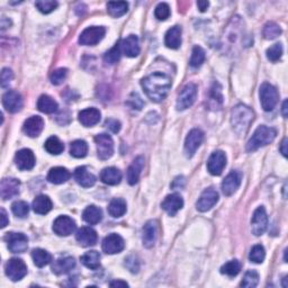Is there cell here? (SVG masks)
I'll use <instances>...</instances> for the list:
<instances>
[{
	"label": "cell",
	"mask_w": 288,
	"mask_h": 288,
	"mask_svg": "<svg viewBox=\"0 0 288 288\" xmlns=\"http://www.w3.org/2000/svg\"><path fill=\"white\" fill-rule=\"evenodd\" d=\"M3 106L9 113H17L23 108L22 95L15 90H9L3 96Z\"/></svg>",
	"instance_id": "9a60e30c"
},
{
	"label": "cell",
	"mask_w": 288,
	"mask_h": 288,
	"mask_svg": "<svg viewBox=\"0 0 288 288\" xmlns=\"http://www.w3.org/2000/svg\"><path fill=\"white\" fill-rule=\"evenodd\" d=\"M205 61V51L201 49L200 46H195L191 52V57L189 61V64L193 68H199V66L204 63Z\"/></svg>",
	"instance_id": "7bdbcfd3"
},
{
	"label": "cell",
	"mask_w": 288,
	"mask_h": 288,
	"mask_svg": "<svg viewBox=\"0 0 288 288\" xmlns=\"http://www.w3.org/2000/svg\"><path fill=\"white\" fill-rule=\"evenodd\" d=\"M227 166V156L223 151H215L207 161V170L210 175L220 176Z\"/></svg>",
	"instance_id": "5bb4252c"
},
{
	"label": "cell",
	"mask_w": 288,
	"mask_h": 288,
	"mask_svg": "<svg viewBox=\"0 0 288 288\" xmlns=\"http://www.w3.org/2000/svg\"><path fill=\"white\" fill-rule=\"evenodd\" d=\"M108 213L115 219L122 218L126 213V201L122 198H114L108 205Z\"/></svg>",
	"instance_id": "e575fe53"
},
{
	"label": "cell",
	"mask_w": 288,
	"mask_h": 288,
	"mask_svg": "<svg viewBox=\"0 0 288 288\" xmlns=\"http://www.w3.org/2000/svg\"><path fill=\"white\" fill-rule=\"evenodd\" d=\"M119 43H121L122 53L126 56L135 57L140 54V42H138V37L136 35H129Z\"/></svg>",
	"instance_id": "cb8c5ba5"
},
{
	"label": "cell",
	"mask_w": 288,
	"mask_h": 288,
	"mask_svg": "<svg viewBox=\"0 0 288 288\" xmlns=\"http://www.w3.org/2000/svg\"><path fill=\"white\" fill-rule=\"evenodd\" d=\"M219 201V194L214 188H207L201 193L196 207L199 212H207Z\"/></svg>",
	"instance_id": "2e32d148"
},
{
	"label": "cell",
	"mask_w": 288,
	"mask_h": 288,
	"mask_svg": "<svg viewBox=\"0 0 288 288\" xmlns=\"http://www.w3.org/2000/svg\"><path fill=\"white\" fill-rule=\"evenodd\" d=\"M70 172L68 169H65L63 167H55L52 168V169L49 171V175H47V180L52 184L55 185H60L63 184V182L68 181L70 179Z\"/></svg>",
	"instance_id": "f546056e"
},
{
	"label": "cell",
	"mask_w": 288,
	"mask_h": 288,
	"mask_svg": "<svg viewBox=\"0 0 288 288\" xmlns=\"http://www.w3.org/2000/svg\"><path fill=\"white\" fill-rule=\"evenodd\" d=\"M242 175L241 172L237 170H233L225 177V179L222 182V191L225 196H231L235 191L239 189L240 185H241Z\"/></svg>",
	"instance_id": "ac0fdd59"
},
{
	"label": "cell",
	"mask_w": 288,
	"mask_h": 288,
	"mask_svg": "<svg viewBox=\"0 0 288 288\" xmlns=\"http://www.w3.org/2000/svg\"><path fill=\"white\" fill-rule=\"evenodd\" d=\"M14 78V74L11 69L5 68L2 71V87L3 88H7L9 87V85L13 81Z\"/></svg>",
	"instance_id": "db71d44e"
},
{
	"label": "cell",
	"mask_w": 288,
	"mask_h": 288,
	"mask_svg": "<svg viewBox=\"0 0 288 288\" xmlns=\"http://www.w3.org/2000/svg\"><path fill=\"white\" fill-rule=\"evenodd\" d=\"M12 210L14 215H16L17 218L24 219L26 218L28 215V212H30V206L26 203V201L23 200H17L12 205Z\"/></svg>",
	"instance_id": "f6af8a7d"
},
{
	"label": "cell",
	"mask_w": 288,
	"mask_h": 288,
	"mask_svg": "<svg viewBox=\"0 0 288 288\" xmlns=\"http://www.w3.org/2000/svg\"><path fill=\"white\" fill-rule=\"evenodd\" d=\"M76 239L83 247H93L97 242V232L93 228H80L76 234Z\"/></svg>",
	"instance_id": "7402d4cb"
},
{
	"label": "cell",
	"mask_w": 288,
	"mask_h": 288,
	"mask_svg": "<svg viewBox=\"0 0 288 288\" xmlns=\"http://www.w3.org/2000/svg\"><path fill=\"white\" fill-rule=\"evenodd\" d=\"M88 153V144L84 140H76L70 144V155L77 159L85 158Z\"/></svg>",
	"instance_id": "74e56055"
},
{
	"label": "cell",
	"mask_w": 288,
	"mask_h": 288,
	"mask_svg": "<svg viewBox=\"0 0 288 288\" xmlns=\"http://www.w3.org/2000/svg\"><path fill=\"white\" fill-rule=\"evenodd\" d=\"M5 272L9 279L18 281L27 275V267L22 259L13 258L5 266Z\"/></svg>",
	"instance_id": "5b68a950"
},
{
	"label": "cell",
	"mask_w": 288,
	"mask_h": 288,
	"mask_svg": "<svg viewBox=\"0 0 288 288\" xmlns=\"http://www.w3.org/2000/svg\"><path fill=\"white\" fill-rule=\"evenodd\" d=\"M66 76H68V70H66L65 68H60L52 72L50 76V80L53 85L59 86L65 80Z\"/></svg>",
	"instance_id": "f907efd6"
},
{
	"label": "cell",
	"mask_w": 288,
	"mask_h": 288,
	"mask_svg": "<svg viewBox=\"0 0 288 288\" xmlns=\"http://www.w3.org/2000/svg\"><path fill=\"white\" fill-rule=\"evenodd\" d=\"M266 258V251H265V248H263L261 244H257V246H254L251 251L250 254H249V259L254 263H261L263 262Z\"/></svg>",
	"instance_id": "bcb514c9"
},
{
	"label": "cell",
	"mask_w": 288,
	"mask_h": 288,
	"mask_svg": "<svg viewBox=\"0 0 288 288\" xmlns=\"http://www.w3.org/2000/svg\"><path fill=\"white\" fill-rule=\"evenodd\" d=\"M32 207L36 214L44 215L50 212L52 207H53V204H52V200L47 196L40 195L33 200Z\"/></svg>",
	"instance_id": "4dcf8cb0"
},
{
	"label": "cell",
	"mask_w": 288,
	"mask_h": 288,
	"mask_svg": "<svg viewBox=\"0 0 288 288\" xmlns=\"http://www.w3.org/2000/svg\"><path fill=\"white\" fill-rule=\"evenodd\" d=\"M254 118V113L250 107L246 106V105L240 104L235 106L232 110L231 115V123L234 132L239 134V135H243L248 132L249 127H250L251 123Z\"/></svg>",
	"instance_id": "7a4b0ae2"
},
{
	"label": "cell",
	"mask_w": 288,
	"mask_h": 288,
	"mask_svg": "<svg viewBox=\"0 0 288 288\" xmlns=\"http://www.w3.org/2000/svg\"><path fill=\"white\" fill-rule=\"evenodd\" d=\"M44 128V119L41 116H31L27 118L23 125V131L30 137H36Z\"/></svg>",
	"instance_id": "ffe728a7"
},
{
	"label": "cell",
	"mask_w": 288,
	"mask_h": 288,
	"mask_svg": "<svg viewBox=\"0 0 288 288\" xmlns=\"http://www.w3.org/2000/svg\"><path fill=\"white\" fill-rule=\"evenodd\" d=\"M204 140V133L198 128H194L188 133L185 141V153L188 158L193 157L197 149L200 147Z\"/></svg>",
	"instance_id": "8fae6325"
},
{
	"label": "cell",
	"mask_w": 288,
	"mask_h": 288,
	"mask_svg": "<svg viewBox=\"0 0 288 288\" xmlns=\"http://www.w3.org/2000/svg\"><path fill=\"white\" fill-rule=\"evenodd\" d=\"M196 97H197V86L195 84L186 85L179 94L178 99H177V109L185 110L190 106H193Z\"/></svg>",
	"instance_id": "ba28073f"
},
{
	"label": "cell",
	"mask_w": 288,
	"mask_h": 288,
	"mask_svg": "<svg viewBox=\"0 0 288 288\" xmlns=\"http://www.w3.org/2000/svg\"><path fill=\"white\" fill-rule=\"evenodd\" d=\"M281 55H282V45L280 43H276V44H273L267 50V57L268 60L271 62L279 61Z\"/></svg>",
	"instance_id": "c3c4849f"
},
{
	"label": "cell",
	"mask_w": 288,
	"mask_h": 288,
	"mask_svg": "<svg viewBox=\"0 0 288 288\" xmlns=\"http://www.w3.org/2000/svg\"><path fill=\"white\" fill-rule=\"evenodd\" d=\"M122 50H121V43H117L116 45L112 47L108 52H106V54L104 55V62L108 65H114L115 63H117L121 59Z\"/></svg>",
	"instance_id": "60d3db41"
},
{
	"label": "cell",
	"mask_w": 288,
	"mask_h": 288,
	"mask_svg": "<svg viewBox=\"0 0 288 288\" xmlns=\"http://www.w3.org/2000/svg\"><path fill=\"white\" fill-rule=\"evenodd\" d=\"M0 216H2V225H0V227H2V229H5L8 225L9 221H8V215L6 213V210H5L4 208L0 209Z\"/></svg>",
	"instance_id": "6f0895ef"
},
{
	"label": "cell",
	"mask_w": 288,
	"mask_h": 288,
	"mask_svg": "<svg viewBox=\"0 0 288 288\" xmlns=\"http://www.w3.org/2000/svg\"><path fill=\"white\" fill-rule=\"evenodd\" d=\"M100 116H102V115H100V112L97 108L84 109L81 110L78 115L79 122L86 127H91L99 123Z\"/></svg>",
	"instance_id": "484cf974"
},
{
	"label": "cell",
	"mask_w": 288,
	"mask_h": 288,
	"mask_svg": "<svg viewBox=\"0 0 288 288\" xmlns=\"http://www.w3.org/2000/svg\"><path fill=\"white\" fill-rule=\"evenodd\" d=\"M83 219L85 222H87L88 224H97L103 219V213L102 209L95 205H90L87 208L84 210L83 213Z\"/></svg>",
	"instance_id": "836d02e7"
},
{
	"label": "cell",
	"mask_w": 288,
	"mask_h": 288,
	"mask_svg": "<svg viewBox=\"0 0 288 288\" xmlns=\"http://www.w3.org/2000/svg\"><path fill=\"white\" fill-rule=\"evenodd\" d=\"M127 105H129L133 109L141 110L143 107V100L137 94H132L127 100Z\"/></svg>",
	"instance_id": "11a10c76"
},
{
	"label": "cell",
	"mask_w": 288,
	"mask_h": 288,
	"mask_svg": "<svg viewBox=\"0 0 288 288\" xmlns=\"http://www.w3.org/2000/svg\"><path fill=\"white\" fill-rule=\"evenodd\" d=\"M165 43L169 49H178L181 45V27L174 26L166 33Z\"/></svg>",
	"instance_id": "1f68e13d"
},
{
	"label": "cell",
	"mask_w": 288,
	"mask_h": 288,
	"mask_svg": "<svg viewBox=\"0 0 288 288\" xmlns=\"http://www.w3.org/2000/svg\"><path fill=\"white\" fill-rule=\"evenodd\" d=\"M262 34L266 40H273V38H276L281 34V28L276 23L268 22L265 27H263Z\"/></svg>",
	"instance_id": "b9f144b4"
},
{
	"label": "cell",
	"mask_w": 288,
	"mask_h": 288,
	"mask_svg": "<svg viewBox=\"0 0 288 288\" xmlns=\"http://www.w3.org/2000/svg\"><path fill=\"white\" fill-rule=\"evenodd\" d=\"M11 25H12L11 19H8L7 17H3L2 18V31H5V30H6V28L11 27Z\"/></svg>",
	"instance_id": "91938a15"
},
{
	"label": "cell",
	"mask_w": 288,
	"mask_h": 288,
	"mask_svg": "<svg viewBox=\"0 0 288 288\" xmlns=\"http://www.w3.org/2000/svg\"><path fill=\"white\" fill-rule=\"evenodd\" d=\"M158 238V223L157 221H149L143 228V246L146 248H152L156 244Z\"/></svg>",
	"instance_id": "603a6c76"
},
{
	"label": "cell",
	"mask_w": 288,
	"mask_h": 288,
	"mask_svg": "<svg viewBox=\"0 0 288 288\" xmlns=\"http://www.w3.org/2000/svg\"><path fill=\"white\" fill-rule=\"evenodd\" d=\"M44 148H45V150L50 153V155H53V156H59L64 150L63 143H62L56 136H51L47 138L44 144Z\"/></svg>",
	"instance_id": "ab89813d"
},
{
	"label": "cell",
	"mask_w": 288,
	"mask_h": 288,
	"mask_svg": "<svg viewBox=\"0 0 288 288\" xmlns=\"http://www.w3.org/2000/svg\"><path fill=\"white\" fill-rule=\"evenodd\" d=\"M155 15L159 21H166V19L170 16V7L168 6V4L166 3H160L156 7Z\"/></svg>",
	"instance_id": "816d5d0a"
},
{
	"label": "cell",
	"mask_w": 288,
	"mask_h": 288,
	"mask_svg": "<svg viewBox=\"0 0 288 288\" xmlns=\"http://www.w3.org/2000/svg\"><path fill=\"white\" fill-rule=\"evenodd\" d=\"M282 116L287 117V100L282 103Z\"/></svg>",
	"instance_id": "be15d7a7"
},
{
	"label": "cell",
	"mask_w": 288,
	"mask_h": 288,
	"mask_svg": "<svg viewBox=\"0 0 288 288\" xmlns=\"http://www.w3.org/2000/svg\"><path fill=\"white\" fill-rule=\"evenodd\" d=\"M277 136V131L273 127H268L265 125L259 126L254 131L253 135L250 137V140L247 143V151L254 152L258 149L266 147L270 144Z\"/></svg>",
	"instance_id": "3957f363"
},
{
	"label": "cell",
	"mask_w": 288,
	"mask_h": 288,
	"mask_svg": "<svg viewBox=\"0 0 288 288\" xmlns=\"http://www.w3.org/2000/svg\"><path fill=\"white\" fill-rule=\"evenodd\" d=\"M80 260L83 262V265L89 268V269L96 270L100 267V254L98 251L91 250L86 252L84 256H81Z\"/></svg>",
	"instance_id": "d590c367"
},
{
	"label": "cell",
	"mask_w": 288,
	"mask_h": 288,
	"mask_svg": "<svg viewBox=\"0 0 288 288\" xmlns=\"http://www.w3.org/2000/svg\"><path fill=\"white\" fill-rule=\"evenodd\" d=\"M182 206H184V199L179 194L168 195L161 204V207L170 216H175L182 208Z\"/></svg>",
	"instance_id": "44dd1931"
},
{
	"label": "cell",
	"mask_w": 288,
	"mask_h": 288,
	"mask_svg": "<svg viewBox=\"0 0 288 288\" xmlns=\"http://www.w3.org/2000/svg\"><path fill=\"white\" fill-rule=\"evenodd\" d=\"M56 2H53V0H42V2H36L35 6L36 8L43 14H50L54 11V9L57 7Z\"/></svg>",
	"instance_id": "681fc988"
},
{
	"label": "cell",
	"mask_w": 288,
	"mask_h": 288,
	"mask_svg": "<svg viewBox=\"0 0 288 288\" xmlns=\"http://www.w3.org/2000/svg\"><path fill=\"white\" fill-rule=\"evenodd\" d=\"M35 156L30 149H22L15 156V163L19 170H31L35 166Z\"/></svg>",
	"instance_id": "e0dca14e"
},
{
	"label": "cell",
	"mask_w": 288,
	"mask_h": 288,
	"mask_svg": "<svg viewBox=\"0 0 288 288\" xmlns=\"http://www.w3.org/2000/svg\"><path fill=\"white\" fill-rule=\"evenodd\" d=\"M75 179L81 187L89 188L96 184V177L87 169V167H78L75 170Z\"/></svg>",
	"instance_id": "d4e9b609"
},
{
	"label": "cell",
	"mask_w": 288,
	"mask_h": 288,
	"mask_svg": "<svg viewBox=\"0 0 288 288\" xmlns=\"http://www.w3.org/2000/svg\"><path fill=\"white\" fill-rule=\"evenodd\" d=\"M280 152L282 153V156L284 157H287V138L285 137L284 140H282L281 144H280Z\"/></svg>",
	"instance_id": "94428289"
},
{
	"label": "cell",
	"mask_w": 288,
	"mask_h": 288,
	"mask_svg": "<svg viewBox=\"0 0 288 288\" xmlns=\"http://www.w3.org/2000/svg\"><path fill=\"white\" fill-rule=\"evenodd\" d=\"M141 85L144 93L152 102L160 103L169 94L172 81L169 76L158 71L143 78Z\"/></svg>",
	"instance_id": "6da1fadb"
},
{
	"label": "cell",
	"mask_w": 288,
	"mask_h": 288,
	"mask_svg": "<svg viewBox=\"0 0 288 288\" xmlns=\"http://www.w3.org/2000/svg\"><path fill=\"white\" fill-rule=\"evenodd\" d=\"M32 258L35 266L38 268H43L52 261V256L44 249H34L32 252Z\"/></svg>",
	"instance_id": "8d00e7d4"
},
{
	"label": "cell",
	"mask_w": 288,
	"mask_h": 288,
	"mask_svg": "<svg viewBox=\"0 0 288 288\" xmlns=\"http://www.w3.org/2000/svg\"><path fill=\"white\" fill-rule=\"evenodd\" d=\"M21 182L15 178H4L0 182V195L3 199H11L18 195Z\"/></svg>",
	"instance_id": "d6986e66"
},
{
	"label": "cell",
	"mask_w": 288,
	"mask_h": 288,
	"mask_svg": "<svg viewBox=\"0 0 288 288\" xmlns=\"http://www.w3.org/2000/svg\"><path fill=\"white\" fill-rule=\"evenodd\" d=\"M37 108L42 113L53 114L56 112L57 108H59V105H57V103L51 96L42 95L37 100Z\"/></svg>",
	"instance_id": "d6a6232c"
},
{
	"label": "cell",
	"mask_w": 288,
	"mask_h": 288,
	"mask_svg": "<svg viewBox=\"0 0 288 288\" xmlns=\"http://www.w3.org/2000/svg\"><path fill=\"white\" fill-rule=\"evenodd\" d=\"M76 230V222L66 215H61L56 218L53 223V231L59 237H68Z\"/></svg>",
	"instance_id": "7c38bea8"
},
{
	"label": "cell",
	"mask_w": 288,
	"mask_h": 288,
	"mask_svg": "<svg viewBox=\"0 0 288 288\" xmlns=\"http://www.w3.org/2000/svg\"><path fill=\"white\" fill-rule=\"evenodd\" d=\"M76 267V260L72 257H62L56 259L52 265V271L56 275H64Z\"/></svg>",
	"instance_id": "4316f807"
},
{
	"label": "cell",
	"mask_w": 288,
	"mask_h": 288,
	"mask_svg": "<svg viewBox=\"0 0 288 288\" xmlns=\"http://www.w3.org/2000/svg\"><path fill=\"white\" fill-rule=\"evenodd\" d=\"M96 146H97V155L98 158L102 160H108L112 158L114 153V142L110 135L106 133L98 134L95 137Z\"/></svg>",
	"instance_id": "8992f818"
},
{
	"label": "cell",
	"mask_w": 288,
	"mask_h": 288,
	"mask_svg": "<svg viewBox=\"0 0 288 288\" xmlns=\"http://www.w3.org/2000/svg\"><path fill=\"white\" fill-rule=\"evenodd\" d=\"M260 103L261 107L266 112H270L276 107L278 104V99H279V95H278L277 89L270 84H262L260 87Z\"/></svg>",
	"instance_id": "277c9868"
},
{
	"label": "cell",
	"mask_w": 288,
	"mask_h": 288,
	"mask_svg": "<svg viewBox=\"0 0 288 288\" xmlns=\"http://www.w3.org/2000/svg\"><path fill=\"white\" fill-rule=\"evenodd\" d=\"M100 180L109 186L118 185L122 180V172L117 168L108 167L100 172Z\"/></svg>",
	"instance_id": "f1b7e54d"
},
{
	"label": "cell",
	"mask_w": 288,
	"mask_h": 288,
	"mask_svg": "<svg viewBox=\"0 0 288 288\" xmlns=\"http://www.w3.org/2000/svg\"><path fill=\"white\" fill-rule=\"evenodd\" d=\"M259 282V273L254 270H249L246 272L241 282L242 287L246 288H253L258 285Z\"/></svg>",
	"instance_id": "7dc6e473"
},
{
	"label": "cell",
	"mask_w": 288,
	"mask_h": 288,
	"mask_svg": "<svg viewBox=\"0 0 288 288\" xmlns=\"http://www.w3.org/2000/svg\"><path fill=\"white\" fill-rule=\"evenodd\" d=\"M110 287H128V284L126 281H122V280H115L112 281L109 284Z\"/></svg>",
	"instance_id": "680465c9"
},
{
	"label": "cell",
	"mask_w": 288,
	"mask_h": 288,
	"mask_svg": "<svg viewBox=\"0 0 288 288\" xmlns=\"http://www.w3.org/2000/svg\"><path fill=\"white\" fill-rule=\"evenodd\" d=\"M128 4L126 2H110L107 4V12L110 16L121 17L126 14Z\"/></svg>",
	"instance_id": "f35d334b"
},
{
	"label": "cell",
	"mask_w": 288,
	"mask_h": 288,
	"mask_svg": "<svg viewBox=\"0 0 288 288\" xmlns=\"http://www.w3.org/2000/svg\"><path fill=\"white\" fill-rule=\"evenodd\" d=\"M125 266L133 273H137L138 270H140V261H138V259L135 256L127 257L125 259Z\"/></svg>",
	"instance_id": "f5cc1de1"
},
{
	"label": "cell",
	"mask_w": 288,
	"mask_h": 288,
	"mask_svg": "<svg viewBox=\"0 0 288 288\" xmlns=\"http://www.w3.org/2000/svg\"><path fill=\"white\" fill-rule=\"evenodd\" d=\"M197 6H198V9H199L200 12H205L206 9L208 8L209 3H208V2H198V3H197Z\"/></svg>",
	"instance_id": "6125c7cd"
},
{
	"label": "cell",
	"mask_w": 288,
	"mask_h": 288,
	"mask_svg": "<svg viewBox=\"0 0 288 288\" xmlns=\"http://www.w3.org/2000/svg\"><path fill=\"white\" fill-rule=\"evenodd\" d=\"M103 251L107 254H116L123 251L124 247H125V243H124V240L116 233H112L107 235L106 238L103 240Z\"/></svg>",
	"instance_id": "4fadbf2b"
},
{
	"label": "cell",
	"mask_w": 288,
	"mask_h": 288,
	"mask_svg": "<svg viewBox=\"0 0 288 288\" xmlns=\"http://www.w3.org/2000/svg\"><path fill=\"white\" fill-rule=\"evenodd\" d=\"M268 227V216L266 213V209L260 206L258 207L252 215L251 219V230L252 233L256 237H260L267 230Z\"/></svg>",
	"instance_id": "9c48e42d"
},
{
	"label": "cell",
	"mask_w": 288,
	"mask_h": 288,
	"mask_svg": "<svg viewBox=\"0 0 288 288\" xmlns=\"http://www.w3.org/2000/svg\"><path fill=\"white\" fill-rule=\"evenodd\" d=\"M144 167V158L137 157L134 159L132 165L128 167L127 169V181L129 185H135L137 184L138 179H140L141 171Z\"/></svg>",
	"instance_id": "83f0119b"
},
{
	"label": "cell",
	"mask_w": 288,
	"mask_h": 288,
	"mask_svg": "<svg viewBox=\"0 0 288 288\" xmlns=\"http://www.w3.org/2000/svg\"><path fill=\"white\" fill-rule=\"evenodd\" d=\"M240 270H241V263L238 260L229 261L221 268V272H222L223 275H228L230 277L237 276Z\"/></svg>",
	"instance_id": "ee69618b"
},
{
	"label": "cell",
	"mask_w": 288,
	"mask_h": 288,
	"mask_svg": "<svg viewBox=\"0 0 288 288\" xmlns=\"http://www.w3.org/2000/svg\"><path fill=\"white\" fill-rule=\"evenodd\" d=\"M6 242L8 243V249L13 253H23L28 248V239L23 233H7Z\"/></svg>",
	"instance_id": "30bf717a"
},
{
	"label": "cell",
	"mask_w": 288,
	"mask_h": 288,
	"mask_svg": "<svg viewBox=\"0 0 288 288\" xmlns=\"http://www.w3.org/2000/svg\"><path fill=\"white\" fill-rule=\"evenodd\" d=\"M105 126H106L109 131H112L113 133H118L119 129H121V123H119L117 119L109 118V119H106V122H105Z\"/></svg>",
	"instance_id": "9f6ffc18"
},
{
	"label": "cell",
	"mask_w": 288,
	"mask_h": 288,
	"mask_svg": "<svg viewBox=\"0 0 288 288\" xmlns=\"http://www.w3.org/2000/svg\"><path fill=\"white\" fill-rule=\"evenodd\" d=\"M106 30L103 26H91L86 28L81 33L79 37V43L81 45H96L103 40Z\"/></svg>",
	"instance_id": "52a82bcc"
}]
</instances>
